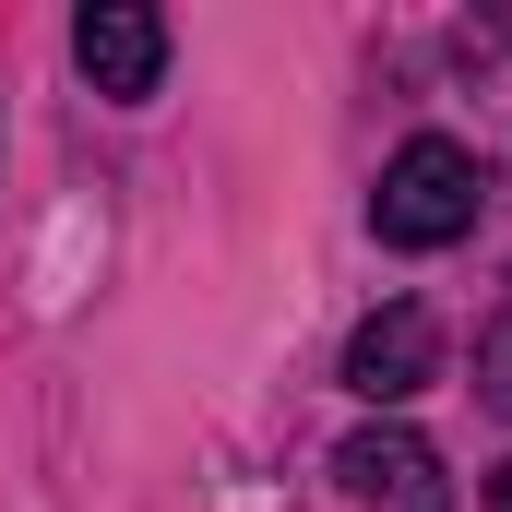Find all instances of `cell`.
<instances>
[{
  "instance_id": "3957f363",
  "label": "cell",
  "mask_w": 512,
  "mask_h": 512,
  "mask_svg": "<svg viewBox=\"0 0 512 512\" xmlns=\"http://www.w3.org/2000/svg\"><path fill=\"white\" fill-rule=\"evenodd\" d=\"M72 60H84V84H96V96L143 108V96H155V72H167V24H155L143 0H84Z\"/></svg>"
},
{
  "instance_id": "277c9868",
  "label": "cell",
  "mask_w": 512,
  "mask_h": 512,
  "mask_svg": "<svg viewBox=\"0 0 512 512\" xmlns=\"http://www.w3.org/2000/svg\"><path fill=\"white\" fill-rule=\"evenodd\" d=\"M334 489L370 512H453L441 501V453L417 441V429H358L346 453H334Z\"/></svg>"
},
{
  "instance_id": "8992f818",
  "label": "cell",
  "mask_w": 512,
  "mask_h": 512,
  "mask_svg": "<svg viewBox=\"0 0 512 512\" xmlns=\"http://www.w3.org/2000/svg\"><path fill=\"white\" fill-rule=\"evenodd\" d=\"M489 512H512V465H501V477H489Z\"/></svg>"
},
{
  "instance_id": "5b68a950",
  "label": "cell",
  "mask_w": 512,
  "mask_h": 512,
  "mask_svg": "<svg viewBox=\"0 0 512 512\" xmlns=\"http://www.w3.org/2000/svg\"><path fill=\"white\" fill-rule=\"evenodd\" d=\"M477 393H489V405L512 417V298L489 310V334H477Z\"/></svg>"
},
{
  "instance_id": "7a4b0ae2",
  "label": "cell",
  "mask_w": 512,
  "mask_h": 512,
  "mask_svg": "<svg viewBox=\"0 0 512 512\" xmlns=\"http://www.w3.org/2000/svg\"><path fill=\"white\" fill-rule=\"evenodd\" d=\"M429 382H441V322L417 298H393V310H370L346 334V393L358 405H405V393H429Z\"/></svg>"
},
{
  "instance_id": "6da1fadb",
  "label": "cell",
  "mask_w": 512,
  "mask_h": 512,
  "mask_svg": "<svg viewBox=\"0 0 512 512\" xmlns=\"http://www.w3.org/2000/svg\"><path fill=\"white\" fill-rule=\"evenodd\" d=\"M477 203H489V167H477V143H453V131H417V143L382 167V191H370V227H382L393 251H453V239L477 227Z\"/></svg>"
}]
</instances>
